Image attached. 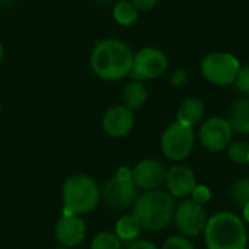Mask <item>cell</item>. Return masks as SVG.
I'll list each match as a JSON object with an SVG mask.
<instances>
[{"mask_svg": "<svg viewBox=\"0 0 249 249\" xmlns=\"http://www.w3.org/2000/svg\"><path fill=\"white\" fill-rule=\"evenodd\" d=\"M203 115H204L203 102L197 98H187L182 101V104L178 108V112H177L178 120L177 121L193 128V125H196L201 121Z\"/></svg>", "mask_w": 249, "mask_h": 249, "instance_id": "obj_16", "label": "cell"}, {"mask_svg": "<svg viewBox=\"0 0 249 249\" xmlns=\"http://www.w3.org/2000/svg\"><path fill=\"white\" fill-rule=\"evenodd\" d=\"M86 235L85 222L80 216L64 214L55 225V239L64 248H74L83 242Z\"/></svg>", "mask_w": 249, "mask_h": 249, "instance_id": "obj_13", "label": "cell"}, {"mask_svg": "<svg viewBox=\"0 0 249 249\" xmlns=\"http://www.w3.org/2000/svg\"><path fill=\"white\" fill-rule=\"evenodd\" d=\"M187 79H188V74H187V71H184V70H177V71H174L172 73V76H171V83L174 85V86H181V85H184L185 82H187Z\"/></svg>", "mask_w": 249, "mask_h": 249, "instance_id": "obj_27", "label": "cell"}, {"mask_svg": "<svg viewBox=\"0 0 249 249\" xmlns=\"http://www.w3.org/2000/svg\"><path fill=\"white\" fill-rule=\"evenodd\" d=\"M239 70V60L231 53L214 51L207 54L201 61V74L216 86H228L235 83Z\"/></svg>", "mask_w": 249, "mask_h": 249, "instance_id": "obj_6", "label": "cell"}, {"mask_svg": "<svg viewBox=\"0 0 249 249\" xmlns=\"http://www.w3.org/2000/svg\"><path fill=\"white\" fill-rule=\"evenodd\" d=\"M235 86L241 93L249 96V66L241 67V70L238 73V77L235 80Z\"/></svg>", "mask_w": 249, "mask_h": 249, "instance_id": "obj_24", "label": "cell"}, {"mask_svg": "<svg viewBox=\"0 0 249 249\" xmlns=\"http://www.w3.org/2000/svg\"><path fill=\"white\" fill-rule=\"evenodd\" d=\"M0 115H1V105H0Z\"/></svg>", "mask_w": 249, "mask_h": 249, "instance_id": "obj_32", "label": "cell"}, {"mask_svg": "<svg viewBox=\"0 0 249 249\" xmlns=\"http://www.w3.org/2000/svg\"><path fill=\"white\" fill-rule=\"evenodd\" d=\"M147 101V90L140 80H133L123 90V102L130 109H139Z\"/></svg>", "mask_w": 249, "mask_h": 249, "instance_id": "obj_17", "label": "cell"}, {"mask_svg": "<svg viewBox=\"0 0 249 249\" xmlns=\"http://www.w3.org/2000/svg\"><path fill=\"white\" fill-rule=\"evenodd\" d=\"M0 4H3V0H0Z\"/></svg>", "mask_w": 249, "mask_h": 249, "instance_id": "obj_33", "label": "cell"}, {"mask_svg": "<svg viewBox=\"0 0 249 249\" xmlns=\"http://www.w3.org/2000/svg\"><path fill=\"white\" fill-rule=\"evenodd\" d=\"M232 127L226 118L214 117L207 120L200 128V142L203 147L209 152H222L225 150L232 140Z\"/></svg>", "mask_w": 249, "mask_h": 249, "instance_id": "obj_10", "label": "cell"}, {"mask_svg": "<svg viewBox=\"0 0 249 249\" xmlns=\"http://www.w3.org/2000/svg\"><path fill=\"white\" fill-rule=\"evenodd\" d=\"M162 249H194L193 242L182 235H174L171 238H168L163 244Z\"/></svg>", "mask_w": 249, "mask_h": 249, "instance_id": "obj_23", "label": "cell"}, {"mask_svg": "<svg viewBox=\"0 0 249 249\" xmlns=\"http://www.w3.org/2000/svg\"><path fill=\"white\" fill-rule=\"evenodd\" d=\"M134 54L131 48L114 38L98 41L90 53V67L104 80H120L131 74Z\"/></svg>", "mask_w": 249, "mask_h": 249, "instance_id": "obj_1", "label": "cell"}, {"mask_svg": "<svg viewBox=\"0 0 249 249\" xmlns=\"http://www.w3.org/2000/svg\"><path fill=\"white\" fill-rule=\"evenodd\" d=\"M128 249H158V247L149 241H134Z\"/></svg>", "mask_w": 249, "mask_h": 249, "instance_id": "obj_28", "label": "cell"}, {"mask_svg": "<svg viewBox=\"0 0 249 249\" xmlns=\"http://www.w3.org/2000/svg\"><path fill=\"white\" fill-rule=\"evenodd\" d=\"M242 212H244V217H245V220L249 223V203L242 209Z\"/></svg>", "mask_w": 249, "mask_h": 249, "instance_id": "obj_29", "label": "cell"}, {"mask_svg": "<svg viewBox=\"0 0 249 249\" xmlns=\"http://www.w3.org/2000/svg\"><path fill=\"white\" fill-rule=\"evenodd\" d=\"M137 190L133 179V171L127 166L118 168L117 174L109 178L102 190V198L104 203L111 209H127L137 200Z\"/></svg>", "mask_w": 249, "mask_h": 249, "instance_id": "obj_5", "label": "cell"}, {"mask_svg": "<svg viewBox=\"0 0 249 249\" xmlns=\"http://www.w3.org/2000/svg\"><path fill=\"white\" fill-rule=\"evenodd\" d=\"M105 133L111 137H124L134 127V114L125 105H115L109 108L102 120Z\"/></svg>", "mask_w": 249, "mask_h": 249, "instance_id": "obj_12", "label": "cell"}, {"mask_svg": "<svg viewBox=\"0 0 249 249\" xmlns=\"http://www.w3.org/2000/svg\"><path fill=\"white\" fill-rule=\"evenodd\" d=\"M3 54H4V48H3V42L0 41V61L3 58Z\"/></svg>", "mask_w": 249, "mask_h": 249, "instance_id": "obj_30", "label": "cell"}, {"mask_svg": "<svg viewBox=\"0 0 249 249\" xmlns=\"http://www.w3.org/2000/svg\"><path fill=\"white\" fill-rule=\"evenodd\" d=\"M139 9L131 3V0H121L114 7V19L123 26H131L139 19Z\"/></svg>", "mask_w": 249, "mask_h": 249, "instance_id": "obj_19", "label": "cell"}, {"mask_svg": "<svg viewBox=\"0 0 249 249\" xmlns=\"http://www.w3.org/2000/svg\"><path fill=\"white\" fill-rule=\"evenodd\" d=\"M207 249H247L248 233L238 214L220 212L207 220L204 229Z\"/></svg>", "mask_w": 249, "mask_h": 249, "instance_id": "obj_3", "label": "cell"}, {"mask_svg": "<svg viewBox=\"0 0 249 249\" xmlns=\"http://www.w3.org/2000/svg\"><path fill=\"white\" fill-rule=\"evenodd\" d=\"M166 175L168 169L165 165L155 159H144L133 169V179L136 185L146 191L160 190V187L166 184Z\"/></svg>", "mask_w": 249, "mask_h": 249, "instance_id": "obj_11", "label": "cell"}, {"mask_svg": "<svg viewBox=\"0 0 249 249\" xmlns=\"http://www.w3.org/2000/svg\"><path fill=\"white\" fill-rule=\"evenodd\" d=\"M99 198V187L89 175L74 174L63 184V203L66 214H88L98 206Z\"/></svg>", "mask_w": 249, "mask_h": 249, "instance_id": "obj_4", "label": "cell"}, {"mask_svg": "<svg viewBox=\"0 0 249 249\" xmlns=\"http://www.w3.org/2000/svg\"><path fill=\"white\" fill-rule=\"evenodd\" d=\"M90 249H121V241L114 233L101 232L93 238Z\"/></svg>", "mask_w": 249, "mask_h": 249, "instance_id": "obj_22", "label": "cell"}, {"mask_svg": "<svg viewBox=\"0 0 249 249\" xmlns=\"http://www.w3.org/2000/svg\"><path fill=\"white\" fill-rule=\"evenodd\" d=\"M231 200L236 207L244 209L249 203V178H239L231 187Z\"/></svg>", "mask_w": 249, "mask_h": 249, "instance_id": "obj_20", "label": "cell"}, {"mask_svg": "<svg viewBox=\"0 0 249 249\" xmlns=\"http://www.w3.org/2000/svg\"><path fill=\"white\" fill-rule=\"evenodd\" d=\"M207 220L209 219L206 216L204 207L196 203L193 198L179 203V206L175 209L174 222L182 236L197 238L204 232Z\"/></svg>", "mask_w": 249, "mask_h": 249, "instance_id": "obj_8", "label": "cell"}, {"mask_svg": "<svg viewBox=\"0 0 249 249\" xmlns=\"http://www.w3.org/2000/svg\"><path fill=\"white\" fill-rule=\"evenodd\" d=\"M166 187L169 194L178 198H184L193 194L197 187V179L194 172L184 165H174L169 168L166 175Z\"/></svg>", "mask_w": 249, "mask_h": 249, "instance_id": "obj_14", "label": "cell"}, {"mask_svg": "<svg viewBox=\"0 0 249 249\" xmlns=\"http://www.w3.org/2000/svg\"><path fill=\"white\" fill-rule=\"evenodd\" d=\"M248 242H249V236H248Z\"/></svg>", "mask_w": 249, "mask_h": 249, "instance_id": "obj_34", "label": "cell"}, {"mask_svg": "<svg viewBox=\"0 0 249 249\" xmlns=\"http://www.w3.org/2000/svg\"><path fill=\"white\" fill-rule=\"evenodd\" d=\"M191 197H193V200H194L196 203L204 206L206 203L210 201L212 193H210V188H209V187H206V185H197V187L194 188Z\"/></svg>", "mask_w": 249, "mask_h": 249, "instance_id": "obj_25", "label": "cell"}, {"mask_svg": "<svg viewBox=\"0 0 249 249\" xmlns=\"http://www.w3.org/2000/svg\"><path fill=\"white\" fill-rule=\"evenodd\" d=\"M160 0H131V3L140 10V12H149L153 7H156V4Z\"/></svg>", "mask_w": 249, "mask_h": 249, "instance_id": "obj_26", "label": "cell"}, {"mask_svg": "<svg viewBox=\"0 0 249 249\" xmlns=\"http://www.w3.org/2000/svg\"><path fill=\"white\" fill-rule=\"evenodd\" d=\"M175 203L172 196L160 191H146L137 197L133 204V216L144 231L158 232L166 229L175 216Z\"/></svg>", "mask_w": 249, "mask_h": 249, "instance_id": "obj_2", "label": "cell"}, {"mask_svg": "<svg viewBox=\"0 0 249 249\" xmlns=\"http://www.w3.org/2000/svg\"><path fill=\"white\" fill-rule=\"evenodd\" d=\"M55 249H70V248H64V247H60V248H55Z\"/></svg>", "mask_w": 249, "mask_h": 249, "instance_id": "obj_31", "label": "cell"}, {"mask_svg": "<svg viewBox=\"0 0 249 249\" xmlns=\"http://www.w3.org/2000/svg\"><path fill=\"white\" fill-rule=\"evenodd\" d=\"M142 226L134 219V216H123L115 225V235L121 242H133L139 238Z\"/></svg>", "mask_w": 249, "mask_h": 249, "instance_id": "obj_18", "label": "cell"}, {"mask_svg": "<svg viewBox=\"0 0 249 249\" xmlns=\"http://www.w3.org/2000/svg\"><path fill=\"white\" fill-rule=\"evenodd\" d=\"M194 131L191 127L181 124L179 121L168 125L160 137V147L165 158L174 162H181L191 155L194 147Z\"/></svg>", "mask_w": 249, "mask_h": 249, "instance_id": "obj_7", "label": "cell"}, {"mask_svg": "<svg viewBox=\"0 0 249 249\" xmlns=\"http://www.w3.org/2000/svg\"><path fill=\"white\" fill-rule=\"evenodd\" d=\"M228 156L238 165L249 163V144L247 142H233L228 146Z\"/></svg>", "mask_w": 249, "mask_h": 249, "instance_id": "obj_21", "label": "cell"}, {"mask_svg": "<svg viewBox=\"0 0 249 249\" xmlns=\"http://www.w3.org/2000/svg\"><path fill=\"white\" fill-rule=\"evenodd\" d=\"M168 70L166 54L155 47H144L134 55L131 77L134 80L158 79Z\"/></svg>", "mask_w": 249, "mask_h": 249, "instance_id": "obj_9", "label": "cell"}, {"mask_svg": "<svg viewBox=\"0 0 249 249\" xmlns=\"http://www.w3.org/2000/svg\"><path fill=\"white\" fill-rule=\"evenodd\" d=\"M228 123L231 124L232 130L247 136L249 134V99L241 98L236 99L228 112Z\"/></svg>", "mask_w": 249, "mask_h": 249, "instance_id": "obj_15", "label": "cell"}]
</instances>
